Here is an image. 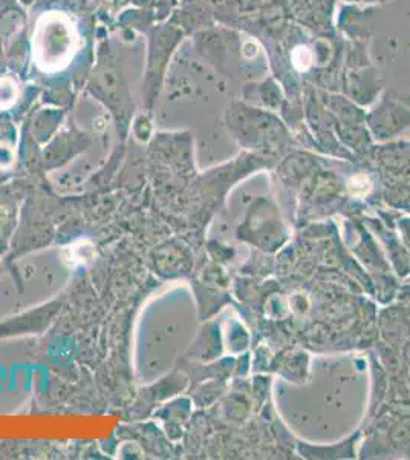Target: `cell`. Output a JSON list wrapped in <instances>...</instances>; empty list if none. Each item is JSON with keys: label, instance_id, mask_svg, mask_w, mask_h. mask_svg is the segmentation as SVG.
I'll use <instances>...</instances> for the list:
<instances>
[{"label": "cell", "instance_id": "cell-1", "mask_svg": "<svg viewBox=\"0 0 410 460\" xmlns=\"http://www.w3.org/2000/svg\"><path fill=\"white\" fill-rule=\"evenodd\" d=\"M36 51L43 68H60L73 54L74 32L69 22L52 16L40 23L37 31Z\"/></svg>", "mask_w": 410, "mask_h": 460}]
</instances>
